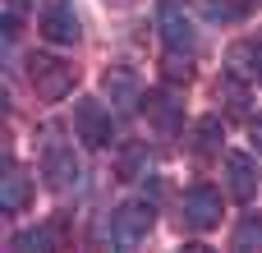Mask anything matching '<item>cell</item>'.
Masks as SVG:
<instances>
[{"instance_id": "1", "label": "cell", "mask_w": 262, "mask_h": 253, "mask_svg": "<svg viewBox=\"0 0 262 253\" xmlns=\"http://www.w3.org/2000/svg\"><path fill=\"white\" fill-rule=\"evenodd\" d=\"M41 175L55 194H69L83 184V161L74 152V143L60 134V129H46L41 134Z\"/></svg>"}, {"instance_id": "2", "label": "cell", "mask_w": 262, "mask_h": 253, "mask_svg": "<svg viewBox=\"0 0 262 253\" xmlns=\"http://www.w3.org/2000/svg\"><path fill=\"white\" fill-rule=\"evenodd\" d=\"M74 78H78V69L60 55H32L28 60V83H32L37 101H64L74 92Z\"/></svg>"}, {"instance_id": "3", "label": "cell", "mask_w": 262, "mask_h": 253, "mask_svg": "<svg viewBox=\"0 0 262 253\" xmlns=\"http://www.w3.org/2000/svg\"><path fill=\"white\" fill-rule=\"evenodd\" d=\"M152 226H157L152 203L129 198V203H120V207L111 212V244H115V249H138V244L152 235Z\"/></svg>"}, {"instance_id": "4", "label": "cell", "mask_w": 262, "mask_h": 253, "mask_svg": "<svg viewBox=\"0 0 262 253\" xmlns=\"http://www.w3.org/2000/svg\"><path fill=\"white\" fill-rule=\"evenodd\" d=\"M157 32H161V46L175 51V55L198 51V28H193V18L180 0H157Z\"/></svg>"}, {"instance_id": "5", "label": "cell", "mask_w": 262, "mask_h": 253, "mask_svg": "<svg viewBox=\"0 0 262 253\" xmlns=\"http://www.w3.org/2000/svg\"><path fill=\"white\" fill-rule=\"evenodd\" d=\"M74 138H83V147H106L115 138V115L106 101L97 97H78L74 101Z\"/></svg>"}, {"instance_id": "6", "label": "cell", "mask_w": 262, "mask_h": 253, "mask_svg": "<svg viewBox=\"0 0 262 253\" xmlns=\"http://www.w3.org/2000/svg\"><path fill=\"white\" fill-rule=\"evenodd\" d=\"M37 32H41L51 46H74V41L83 37V23H78L74 0H46L41 14H37Z\"/></svg>"}, {"instance_id": "7", "label": "cell", "mask_w": 262, "mask_h": 253, "mask_svg": "<svg viewBox=\"0 0 262 253\" xmlns=\"http://www.w3.org/2000/svg\"><path fill=\"white\" fill-rule=\"evenodd\" d=\"M180 217H184L189 230H212V226H221V194H216L212 184H193V189L184 194V203H180Z\"/></svg>"}, {"instance_id": "8", "label": "cell", "mask_w": 262, "mask_h": 253, "mask_svg": "<svg viewBox=\"0 0 262 253\" xmlns=\"http://www.w3.org/2000/svg\"><path fill=\"white\" fill-rule=\"evenodd\" d=\"M226 184H230V198H239V203H253L258 198V161L249 157V152H230L226 157Z\"/></svg>"}, {"instance_id": "9", "label": "cell", "mask_w": 262, "mask_h": 253, "mask_svg": "<svg viewBox=\"0 0 262 253\" xmlns=\"http://www.w3.org/2000/svg\"><path fill=\"white\" fill-rule=\"evenodd\" d=\"M216 101H221V111L230 115V120H253V92H249V78L244 74H221V83H216Z\"/></svg>"}, {"instance_id": "10", "label": "cell", "mask_w": 262, "mask_h": 253, "mask_svg": "<svg viewBox=\"0 0 262 253\" xmlns=\"http://www.w3.org/2000/svg\"><path fill=\"white\" fill-rule=\"evenodd\" d=\"M101 88H106V97H111L120 111L143 106V83H138V74H134L129 65H111V69H106V78H101Z\"/></svg>"}, {"instance_id": "11", "label": "cell", "mask_w": 262, "mask_h": 253, "mask_svg": "<svg viewBox=\"0 0 262 253\" xmlns=\"http://www.w3.org/2000/svg\"><path fill=\"white\" fill-rule=\"evenodd\" d=\"M138 111L147 115V124H152L157 134H175V129H180V101H175L170 92H147Z\"/></svg>"}, {"instance_id": "12", "label": "cell", "mask_w": 262, "mask_h": 253, "mask_svg": "<svg viewBox=\"0 0 262 253\" xmlns=\"http://www.w3.org/2000/svg\"><path fill=\"white\" fill-rule=\"evenodd\" d=\"M115 175H120V180H147V175H152V152H147V143H124V147L115 152Z\"/></svg>"}, {"instance_id": "13", "label": "cell", "mask_w": 262, "mask_h": 253, "mask_svg": "<svg viewBox=\"0 0 262 253\" xmlns=\"http://www.w3.org/2000/svg\"><path fill=\"white\" fill-rule=\"evenodd\" d=\"M28 198H32L28 175H23L18 166H9V171H5V180H0V212H23V207H28Z\"/></svg>"}, {"instance_id": "14", "label": "cell", "mask_w": 262, "mask_h": 253, "mask_svg": "<svg viewBox=\"0 0 262 253\" xmlns=\"http://www.w3.org/2000/svg\"><path fill=\"white\" fill-rule=\"evenodd\" d=\"M230 69L253 78V83H262V37H249V41L230 46Z\"/></svg>"}, {"instance_id": "15", "label": "cell", "mask_w": 262, "mask_h": 253, "mask_svg": "<svg viewBox=\"0 0 262 253\" xmlns=\"http://www.w3.org/2000/svg\"><path fill=\"white\" fill-rule=\"evenodd\" d=\"M193 152H198L203 161L221 152V120H216V115H207V120L193 124Z\"/></svg>"}, {"instance_id": "16", "label": "cell", "mask_w": 262, "mask_h": 253, "mask_svg": "<svg viewBox=\"0 0 262 253\" xmlns=\"http://www.w3.org/2000/svg\"><path fill=\"white\" fill-rule=\"evenodd\" d=\"M230 244L244 249V253H249V249H262V212H249V217L235 226V240H230Z\"/></svg>"}, {"instance_id": "17", "label": "cell", "mask_w": 262, "mask_h": 253, "mask_svg": "<svg viewBox=\"0 0 262 253\" xmlns=\"http://www.w3.org/2000/svg\"><path fill=\"white\" fill-rule=\"evenodd\" d=\"M9 244H14V249H55V226H32V230H18Z\"/></svg>"}, {"instance_id": "18", "label": "cell", "mask_w": 262, "mask_h": 253, "mask_svg": "<svg viewBox=\"0 0 262 253\" xmlns=\"http://www.w3.org/2000/svg\"><path fill=\"white\" fill-rule=\"evenodd\" d=\"M244 0H203V14L207 18H221V23H235V18H244Z\"/></svg>"}, {"instance_id": "19", "label": "cell", "mask_w": 262, "mask_h": 253, "mask_svg": "<svg viewBox=\"0 0 262 253\" xmlns=\"http://www.w3.org/2000/svg\"><path fill=\"white\" fill-rule=\"evenodd\" d=\"M161 74H166V83H189V78H193V65H189V55H175V51H166V65H161Z\"/></svg>"}, {"instance_id": "20", "label": "cell", "mask_w": 262, "mask_h": 253, "mask_svg": "<svg viewBox=\"0 0 262 253\" xmlns=\"http://www.w3.org/2000/svg\"><path fill=\"white\" fill-rule=\"evenodd\" d=\"M28 5H32V0H5V14H18V18H23Z\"/></svg>"}, {"instance_id": "21", "label": "cell", "mask_w": 262, "mask_h": 253, "mask_svg": "<svg viewBox=\"0 0 262 253\" xmlns=\"http://www.w3.org/2000/svg\"><path fill=\"white\" fill-rule=\"evenodd\" d=\"M249 138H253V147H258V152H262V115H258V120H253V124H249Z\"/></svg>"}, {"instance_id": "22", "label": "cell", "mask_w": 262, "mask_h": 253, "mask_svg": "<svg viewBox=\"0 0 262 253\" xmlns=\"http://www.w3.org/2000/svg\"><path fill=\"white\" fill-rule=\"evenodd\" d=\"M244 5H262V0H244Z\"/></svg>"}]
</instances>
